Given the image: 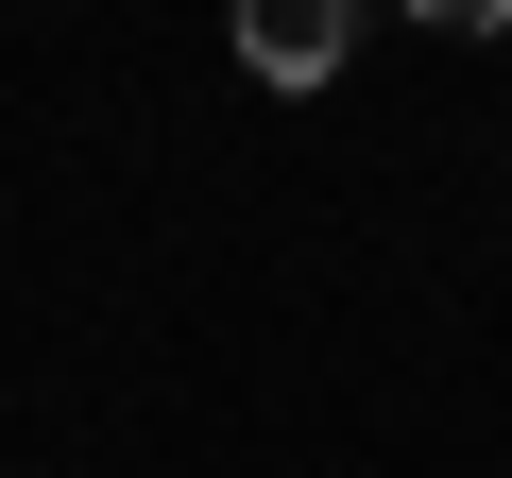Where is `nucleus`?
<instances>
[{"label": "nucleus", "mask_w": 512, "mask_h": 478, "mask_svg": "<svg viewBox=\"0 0 512 478\" xmlns=\"http://www.w3.org/2000/svg\"><path fill=\"white\" fill-rule=\"evenodd\" d=\"M359 52V0H239V69L256 86H325Z\"/></svg>", "instance_id": "1"}]
</instances>
